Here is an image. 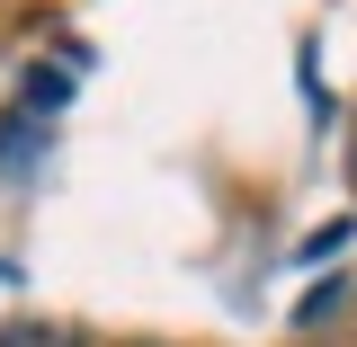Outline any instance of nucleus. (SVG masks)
Instances as JSON below:
<instances>
[{
	"instance_id": "nucleus-1",
	"label": "nucleus",
	"mask_w": 357,
	"mask_h": 347,
	"mask_svg": "<svg viewBox=\"0 0 357 347\" xmlns=\"http://www.w3.org/2000/svg\"><path fill=\"white\" fill-rule=\"evenodd\" d=\"M18 98H27V116H54V107H63V72H27Z\"/></svg>"
},
{
	"instance_id": "nucleus-3",
	"label": "nucleus",
	"mask_w": 357,
	"mask_h": 347,
	"mask_svg": "<svg viewBox=\"0 0 357 347\" xmlns=\"http://www.w3.org/2000/svg\"><path fill=\"white\" fill-rule=\"evenodd\" d=\"M0 347H72L63 330H36V321H18V330H0Z\"/></svg>"
},
{
	"instance_id": "nucleus-4",
	"label": "nucleus",
	"mask_w": 357,
	"mask_h": 347,
	"mask_svg": "<svg viewBox=\"0 0 357 347\" xmlns=\"http://www.w3.org/2000/svg\"><path fill=\"white\" fill-rule=\"evenodd\" d=\"M349 178H357V143H349Z\"/></svg>"
},
{
	"instance_id": "nucleus-2",
	"label": "nucleus",
	"mask_w": 357,
	"mask_h": 347,
	"mask_svg": "<svg viewBox=\"0 0 357 347\" xmlns=\"http://www.w3.org/2000/svg\"><path fill=\"white\" fill-rule=\"evenodd\" d=\"M340 294H349V285H321V294H304V312H295V321H304V330H321V321L340 312Z\"/></svg>"
}]
</instances>
